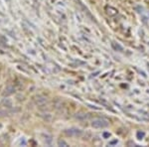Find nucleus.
Listing matches in <instances>:
<instances>
[{
  "label": "nucleus",
  "instance_id": "nucleus-1",
  "mask_svg": "<svg viewBox=\"0 0 149 147\" xmlns=\"http://www.w3.org/2000/svg\"><path fill=\"white\" fill-rule=\"evenodd\" d=\"M92 126L95 127V128H104V127H107L110 124V120L107 117L103 116H98V117H95L92 120Z\"/></svg>",
  "mask_w": 149,
  "mask_h": 147
},
{
  "label": "nucleus",
  "instance_id": "nucleus-2",
  "mask_svg": "<svg viewBox=\"0 0 149 147\" xmlns=\"http://www.w3.org/2000/svg\"><path fill=\"white\" fill-rule=\"evenodd\" d=\"M65 135L70 136V137H80L83 135V131L80 129H68V130H65Z\"/></svg>",
  "mask_w": 149,
  "mask_h": 147
},
{
  "label": "nucleus",
  "instance_id": "nucleus-3",
  "mask_svg": "<svg viewBox=\"0 0 149 147\" xmlns=\"http://www.w3.org/2000/svg\"><path fill=\"white\" fill-rule=\"evenodd\" d=\"M105 12H107V14L109 16V17H113V16H116L117 14H118L117 9L114 8V7H112V6H107V7H105Z\"/></svg>",
  "mask_w": 149,
  "mask_h": 147
},
{
  "label": "nucleus",
  "instance_id": "nucleus-4",
  "mask_svg": "<svg viewBox=\"0 0 149 147\" xmlns=\"http://www.w3.org/2000/svg\"><path fill=\"white\" fill-rule=\"evenodd\" d=\"M111 45H112V47H113L115 50L118 49V51H119V52H121L122 50H123V49H122V47H120V46H119L118 44L116 45V43H115V42H112V43H111Z\"/></svg>",
  "mask_w": 149,
  "mask_h": 147
}]
</instances>
